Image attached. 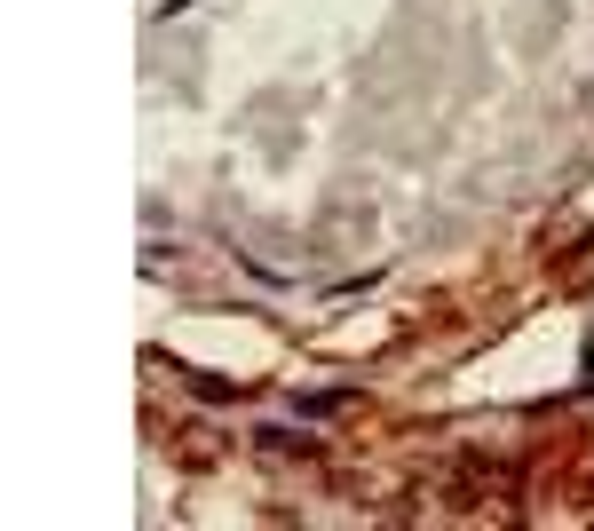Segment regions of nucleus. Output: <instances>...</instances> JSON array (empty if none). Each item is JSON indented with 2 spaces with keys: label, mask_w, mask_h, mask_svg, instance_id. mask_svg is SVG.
<instances>
[{
  "label": "nucleus",
  "mask_w": 594,
  "mask_h": 531,
  "mask_svg": "<svg viewBox=\"0 0 594 531\" xmlns=\"http://www.w3.org/2000/svg\"><path fill=\"white\" fill-rule=\"evenodd\" d=\"M349 405V389H325V397H301V421H325V413H341Z\"/></svg>",
  "instance_id": "obj_1"
},
{
  "label": "nucleus",
  "mask_w": 594,
  "mask_h": 531,
  "mask_svg": "<svg viewBox=\"0 0 594 531\" xmlns=\"http://www.w3.org/2000/svg\"><path fill=\"white\" fill-rule=\"evenodd\" d=\"M270 452H317V436H294V428H262Z\"/></svg>",
  "instance_id": "obj_2"
}]
</instances>
